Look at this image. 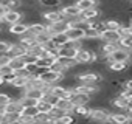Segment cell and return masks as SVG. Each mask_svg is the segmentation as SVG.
<instances>
[{
    "label": "cell",
    "instance_id": "cell-1",
    "mask_svg": "<svg viewBox=\"0 0 132 124\" xmlns=\"http://www.w3.org/2000/svg\"><path fill=\"white\" fill-rule=\"evenodd\" d=\"M36 76H37L44 84H47V85H54V84H57L59 81H62V79L65 78L64 75L56 73V72H53V70H37Z\"/></svg>",
    "mask_w": 132,
    "mask_h": 124
},
{
    "label": "cell",
    "instance_id": "cell-2",
    "mask_svg": "<svg viewBox=\"0 0 132 124\" xmlns=\"http://www.w3.org/2000/svg\"><path fill=\"white\" fill-rule=\"evenodd\" d=\"M103 76L98 72H81L76 75V81L81 84H87V85H96L98 82H101Z\"/></svg>",
    "mask_w": 132,
    "mask_h": 124
},
{
    "label": "cell",
    "instance_id": "cell-3",
    "mask_svg": "<svg viewBox=\"0 0 132 124\" xmlns=\"http://www.w3.org/2000/svg\"><path fill=\"white\" fill-rule=\"evenodd\" d=\"M130 57H132V53H130L129 50H126V48H118V50H115V51L106 59V62H109V64H112V62H127V64H129Z\"/></svg>",
    "mask_w": 132,
    "mask_h": 124
},
{
    "label": "cell",
    "instance_id": "cell-4",
    "mask_svg": "<svg viewBox=\"0 0 132 124\" xmlns=\"http://www.w3.org/2000/svg\"><path fill=\"white\" fill-rule=\"evenodd\" d=\"M89 118H90L93 122L103 124V122H106V121L110 118V112H109L107 109H104V107H96V109H92V110H90Z\"/></svg>",
    "mask_w": 132,
    "mask_h": 124
},
{
    "label": "cell",
    "instance_id": "cell-5",
    "mask_svg": "<svg viewBox=\"0 0 132 124\" xmlns=\"http://www.w3.org/2000/svg\"><path fill=\"white\" fill-rule=\"evenodd\" d=\"M22 17H23V14H22L19 10H8V13H6L5 17H3V22H5L6 25H14V23L22 22Z\"/></svg>",
    "mask_w": 132,
    "mask_h": 124
},
{
    "label": "cell",
    "instance_id": "cell-6",
    "mask_svg": "<svg viewBox=\"0 0 132 124\" xmlns=\"http://www.w3.org/2000/svg\"><path fill=\"white\" fill-rule=\"evenodd\" d=\"M92 54H93V51L81 48V50H78L75 59H76V62L79 65H87V64H92Z\"/></svg>",
    "mask_w": 132,
    "mask_h": 124
},
{
    "label": "cell",
    "instance_id": "cell-7",
    "mask_svg": "<svg viewBox=\"0 0 132 124\" xmlns=\"http://www.w3.org/2000/svg\"><path fill=\"white\" fill-rule=\"evenodd\" d=\"M100 39L103 43H118L120 42V34L118 31H110V30H104L100 34Z\"/></svg>",
    "mask_w": 132,
    "mask_h": 124
},
{
    "label": "cell",
    "instance_id": "cell-8",
    "mask_svg": "<svg viewBox=\"0 0 132 124\" xmlns=\"http://www.w3.org/2000/svg\"><path fill=\"white\" fill-rule=\"evenodd\" d=\"M92 99V95H87V93H75L72 92L70 95V101L75 104V105H87Z\"/></svg>",
    "mask_w": 132,
    "mask_h": 124
},
{
    "label": "cell",
    "instance_id": "cell-9",
    "mask_svg": "<svg viewBox=\"0 0 132 124\" xmlns=\"http://www.w3.org/2000/svg\"><path fill=\"white\" fill-rule=\"evenodd\" d=\"M42 17H44V20H45L47 23H57V22L65 20V17H64V14L61 13V10H59V11H47V13L42 14Z\"/></svg>",
    "mask_w": 132,
    "mask_h": 124
},
{
    "label": "cell",
    "instance_id": "cell-10",
    "mask_svg": "<svg viewBox=\"0 0 132 124\" xmlns=\"http://www.w3.org/2000/svg\"><path fill=\"white\" fill-rule=\"evenodd\" d=\"M100 17H101V10H98V8H90V10L82 11L79 14V19L82 22H92V20L100 19Z\"/></svg>",
    "mask_w": 132,
    "mask_h": 124
},
{
    "label": "cell",
    "instance_id": "cell-11",
    "mask_svg": "<svg viewBox=\"0 0 132 124\" xmlns=\"http://www.w3.org/2000/svg\"><path fill=\"white\" fill-rule=\"evenodd\" d=\"M8 31L14 36H25L28 33V23L27 22H19V23H14V25H10Z\"/></svg>",
    "mask_w": 132,
    "mask_h": 124
},
{
    "label": "cell",
    "instance_id": "cell-12",
    "mask_svg": "<svg viewBox=\"0 0 132 124\" xmlns=\"http://www.w3.org/2000/svg\"><path fill=\"white\" fill-rule=\"evenodd\" d=\"M47 33V25L45 23H40V22H33V23H28V34L37 37L40 34Z\"/></svg>",
    "mask_w": 132,
    "mask_h": 124
},
{
    "label": "cell",
    "instance_id": "cell-13",
    "mask_svg": "<svg viewBox=\"0 0 132 124\" xmlns=\"http://www.w3.org/2000/svg\"><path fill=\"white\" fill-rule=\"evenodd\" d=\"M8 54H10L11 57H25V56L28 54V50H27L23 45H20V43L17 42V43H11Z\"/></svg>",
    "mask_w": 132,
    "mask_h": 124
},
{
    "label": "cell",
    "instance_id": "cell-14",
    "mask_svg": "<svg viewBox=\"0 0 132 124\" xmlns=\"http://www.w3.org/2000/svg\"><path fill=\"white\" fill-rule=\"evenodd\" d=\"M110 104H112L115 109H121V110H126V109L129 107V99H127V98H124L123 95L117 93V95L113 96V99L110 101Z\"/></svg>",
    "mask_w": 132,
    "mask_h": 124
},
{
    "label": "cell",
    "instance_id": "cell-15",
    "mask_svg": "<svg viewBox=\"0 0 132 124\" xmlns=\"http://www.w3.org/2000/svg\"><path fill=\"white\" fill-rule=\"evenodd\" d=\"M23 96L27 98H31V99H36V101H42L45 93L42 88H25L23 90Z\"/></svg>",
    "mask_w": 132,
    "mask_h": 124
},
{
    "label": "cell",
    "instance_id": "cell-16",
    "mask_svg": "<svg viewBox=\"0 0 132 124\" xmlns=\"http://www.w3.org/2000/svg\"><path fill=\"white\" fill-rule=\"evenodd\" d=\"M54 107L64 110L65 113H72L73 109H75V104L70 101V98H62V99H57V104H56Z\"/></svg>",
    "mask_w": 132,
    "mask_h": 124
},
{
    "label": "cell",
    "instance_id": "cell-17",
    "mask_svg": "<svg viewBox=\"0 0 132 124\" xmlns=\"http://www.w3.org/2000/svg\"><path fill=\"white\" fill-rule=\"evenodd\" d=\"M98 3H100V0H76L75 5H76L78 10L82 13V11H87V10H90V8H96Z\"/></svg>",
    "mask_w": 132,
    "mask_h": 124
},
{
    "label": "cell",
    "instance_id": "cell-18",
    "mask_svg": "<svg viewBox=\"0 0 132 124\" xmlns=\"http://www.w3.org/2000/svg\"><path fill=\"white\" fill-rule=\"evenodd\" d=\"M69 37V40H84L86 34H84V30L82 28H69V31L65 33Z\"/></svg>",
    "mask_w": 132,
    "mask_h": 124
},
{
    "label": "cell",
    "instance_id": "cell-19",
    "mask_svg": "<svg viewBox=\"0 0 132 124\" xmlns=\"http://www.w3.org/2000/svg\"><path fill=\"white\" fill-rule=\"evenodd\" d=\"M54 60L56 59H51V57H39L36 60V67H37V70H50L51 65L54 64Z\"/></svg>",
    "mask_w": 132,
    "mask_h": 124
},
{
    "label": "cell",
    "instance_id": "cell-20",
    "mask_svg": "<svg viewBox=\"0 0 132 124\" xmlns=\"http://www.w3.org/2000/svg\"><path fill=\"white\" fill-rule=\"evenodd\" d=\"M61 13L64 14V17H65V19H69V17H76V16H79V14H81V11L78 10V6H76V5H65V6L61 10Z\"/></svg>",
    "mask_w": 132,
    "mask_h": 124
},
{
    "label": "cell",
    "instance_id": "cell-21",
    "mask_svg": "<svg viewBox=\"0 0 132 124\" xmlns=\"http://www.w3.org/2000/svg\"><path fill=\"white\" fill-rule=\"evenodd\" d=\"M76 53H78V50L76 48H72V47L57 48V57H70V59H75L76 57Z\"/></svg>",
    "mask_w": 132,
    "mask_h": 124
},
{
    "label": "cell",
    "instance_id": "cell-22",
    "mask_svg": "<svg viewBox=\"0 0 132 124\" xmlns=\"http://www.w3.org/2000/svg\"><path fill=\"white\" fill-rule=\"evenodd\" d=\"M10 67L13 68V72L27 68V60H25V57H11V60H10Z\"/></svg>",
    "mask_w": 132,
    "mask_h": 124
},
{
    "label": "cell",
    "instance_id": "cell-23",
    "mask_svg": "<svg viewBox=\"0 0 132 124\" xmlns=\"http://www.w3.org/2000/svg\"><path fill=\"white\" fill-rule=\"evenodd\" d=\"M56 62H59V64L64 68H67V70H72V68H75V67L79 65L78 62H76V59H70V57H56Z\"/></svg>",
    "mask_w": 132,
    "mask_h": 124
},
{
    "label": "cell",
    "instance_id": "cell-24",
    "mask_svg": "<svg viewBox=\"0 0 132 124\" xmlns=\"http://www.w3.org/2000/svg\"><path fill=\"white\" fill-rule=\"evenodd\" d=\"M70 40H69V37H67V34H56V36H53L51 37V43L56 47V48H62V47H65Z\"/></svg>",
    "mask_w": 132,
    "mask_h": 124
},
{
    "label": "cell",
    "instance_id": "cell-25",
    "mask_svg": "<svg viewBox=\"0 0 132 124\" xmlns=\"http://www.w3.org/2000/svg\"><path fill=\"white\" fill-rule=\"evenodd\" d=\"M90 107L89 105H75V109H73V115H76V116H79V118H89V115H90Z\"/></svg>",
    "mask_w": 132,
    "mask_h": 124
},
{
    "label": "cell",
    "instance_id": "cell-26",
    "mask_svg": "<svg viewBox=\"0 0 132 124\" xmlns=\"http://www.w3.org/2000/svg\"><path fill=\"white\" fill-rule=\"evenodd\" d=\"M19 43H20V45H23V47L28 50V48H31L33 45H36V43H37V40H36V37H34V36H31V34H28V33H27L25 36H22V37H20Z\"/></svg>",
    "mask_w": 132,
    "mask_h": 124
},
{
    "label": "cell",
    "instance_id": "cell-27",
    "mask_svg": "<svg viewBox=\"0 0 132 124\" xmlns=\"http://www.w3.org/2000/svg\"><path fill=\"white\" fill-rule=\"evenodd\" d=\"M3 109H5V113H20L22 105H20V102L17 99H11V102L8 105H5Z\"/></svg>",
    "mask_w": 132,
    "mask_h": 124
},
{
    "label": "cell",
    "instance_id": "cell-28",
    "mask_svg": "<svg viewBox=\"0 0 132 124\" xmlns=\"http://www.w3.org/2000/svg\"><path fill=\"white\" fill-rule=\"evenodd\" d=\"M110 119L115 122V124H126L129 121V115L124 113V112H120V113H110Z\"/></svg>",
    "mask_w": 132,
    "mask_h": 124
},
{
    "label": "cell",
    "instance_id": "cell-29",
    "mask_svg": "<svg viewBox=\"0 0 132 124\" xmlns=\"http://www.w3.org/2000/svg\"><path fill=\"white\" fill-rule=\"evenodd\" d=\"M39 115V110H37V105L34 107H22L20 110V116H28V118H36Z\"/></svg>",
    "mask_w": 132,
    "mask_h": 124
},
{
    "label": "cell",
    "instance_id": "cell-30",
    "mask_svg": "<svg viewBox=\"0 0 132 124\" xmlns=\"http://www.w3.org/2000/svg\"><path fill=\"white\" fill-rule=\"evenodd\" d=\"M53 104H50L48 101H45V99H42V101H39L37 102V110L40 112V113H48L50 115V112L53 110Z\"/></svg>",
    "mask_w": 132,
    "mask_h": 124
},
{
    "label": "cell",
    "instance_id": "cell-31",
    "mask_svg": "<svg viewBox=\"0 0 132 124\" xmlns=\"http://www.w3.org/2000/svg\"><path fill=\"white\" fill-rule=\"evenodd\" d=\"M42 53H44V47L40 45V43H36V45H33L31 48H28V56H34V57H40L42 56Z\"/></svg>",
    "mask_w": 132,
    "mask_h": 124
},
{
    "label": "cell",
    "instance_id": "cell-32",
    "mask_svg": "<svg viewBox=\"0 0 132 124\" xmlns=\"http://www.w3.org/2000/svg\"><path fill=\"white\" fill-rule=\"evenodd\" d=\"M28 81L30 79H27V78H14V81L10 84V85H13V87H16V88H19V90H23L25 87H27V84H28Z\"/></svg>",
    "mask_w": 132,
    "mask_h": 124
},
{
    "label": "cell",
    "instance_id": "cell-33",
    "mask_svg": "<svg viewBox=\"0 0 132 124\" xmlns=\"http://www.w3.org/2000/svg\"><path fill=\"white\" fill-rule=\"evenodd\" d=\"M121 25H123V23H120L118 20H113V19L104 20V26H106V30H110V31H118Z\"/></svg>",
    "mask_w": 132,
    "mask_h": 124
},
{
    "label": "cell",
    "instance_id": "cell-34",
    "mask_svg": "<svg viewBox=\"0 0 132 124\" xmlns=\"http://www.w3.org/2000/svg\"><path fill=\"white\" fill-rule=\"evenodd\" d=\"M129 67L127 62H112V64H109V68L112 72H123Z\"/></svg>",
    "mask_w": 132,
    "mask_h": 124
},
{
    "label": "cell",
    "instance_id": "cell-35",
    "mask_svg": "<svg viewBox=\"0 0 132 124\" xmlns=\"http://www.w3.org/2000/svg\"><path fill=\"white\" fill-rule=\"evenodd\" d=\"M57 124H75V116L72 113H65L57 119Z\"/></svg>",
    "mask_w": 132,
    "mask_h": 124
},
{
    "label": "cell",
    "instance_id": "cell-36",
    "mask_svg": "<svg viewBox=\"0 0 132 124\" xmlns=\"http://www.w3.org/2000/svg\"><path fill=\"white\" fill-rule=\"evenodd\" d=\"M39 3L45 8H56V6H59L61 0H39Z\"/></svg>",
    "mask_w": 132,
    "mask_h": 124
},
{
    "label": "cell",
    "instance_id": "cell-37",
    "mask_svg": "<svg viewBox=\"0 0 132 124\" xmlns=\"http://www.w3.org/2000/svg\"><path fill=\"white\" fill-rule=\"evenodd\" d=\"M11 96L8 95V93H5V92H0V107H5V105H8L10 102H11Z\"/></svg>",
    "mask_w": 132,
    "mask_h": 124
},
{
    "label": "cell",
    "instance_id": "cell-38",
    "mask_svg": "<svg viewBox=\"0 0 132 124\" xmlns=\"http://www.w3.org/2000/svg\"><path fill=\"white\" fill-rule=\"evenodd\" d=\"M130 43H132V36H127V37H121V39H120V42H118L120 48H126V50H129Z\"/></svg>",
    "mask_w": 132,
    "mask_h": 124
},
{
    "label": "cell",
    "instance_id": "cell-39",
    "mask_svg": "<svg viewBox=\"0 0 132 124\" xmlns=\"http://www.w3.org/2000/svg\"><path fill=\"white\" fill-rule=\"evenodd\" d=\"M64 115H65V112L61 110V109H57V107H53V110L50 112V116H51L53 119H56V121H57L61 116H64Z\"/></svg>",
    "mask_w": 132,
    "mask_h": 124
},
{
    "label": "cell",
    "instance_id": "cell-40",
    "mask_svg": "<svg viewBox=\"0 0 132 124\" xmlns=\"http://www.w3.org/2000/svg\"><path fill=\"white\" fill-rule=\"evenodd\" d=\"M118 34H120V39L121 37H127V36H132L130 31H129V25H121L120 30H118Z\"/></svg>",
    "mask_w": 132,
    "mask_h": 124
},
{
    "label": "cell",
    "instance_id": "cell-41",
    "mask_svg": "<svg viewBox=\"0 0 132 124\" xmlns=\"http://www.w3.org/2000/svg\"><path fill=\"white\" fill-rule=\"evenodd\" d=\"M50 70H53V72H56V73H61V75H65V72H67V68H64L59 62H56V60H54V64L51 65Z\"/></svg>",
    "mask_w": 132,
    "mask_h": 124
},
{
    "label": "cell",
    "instance_id": "cell-42",
    "mask_svg": "<svg viewBox=\"0 0 132 124\" xmlns=\"http://www.w3.org/2000/svg\"><path fill=\"white\" fill-rule=\"evenodd\" d=\"M11 73H14V72H13V68L10 67V64H8V65H0V78H3V76H6V75H11Z\"/></svg>",
    "mask_w": 132,
    "mask_h": 124
},
{
    "label": "cell",
    "instance_id": "cell-43",
    "mask_svg": "<svg viewBox=\"0 0 132 124\" xmlns=\"http://www.w3.org/2000/svg\"><path fill=\"white\" fill-rule=\"evenodd\" d=\"M10 47H11V43H10V42L0 40V54H8V51H10Z\"/></svg>",
    "mask_w": 132,
    "mask_h": 124
},
{
    "label": "cell",
    "instance_id": "cell-44",
    "mask_svg": "<svg viewBox=\"0 0 132 124\" xmlns=\"http://www.w3.org/2000/svg\"><path fill=\"white\" fill-rule=\"evenodd\" d=\"M10 60H11L10 54H0V65H8Z\"/></svg>",
    "mask_w": 132,
    "mask_h": 124
},
{
    "label": "cell",
    "instance_id": "cell-45",
    "mask_svg": "<svg viewBox=\"0 0 132 124\" xmlns=\"http://www.w3.org/2000/svg\"><path fill=\"white\" fill-rule=\"evenodd\" d=\"M6 13H8V8L5 5H0V20H3V17H5Z\"/></svg>",
    "mask_w": 132,
    "mask_h": 124
},
{
    "label": "cell",
    "instance_id": "cell-46",
    "mask_svg": "<svg viewBox=\"0 0 132 124\" xmlns=\"http://www.w3.org/2000/svg\"><path fill=\"white\" fill-rule=\"evenodd\" d=\"M124 88H130V90H132V79H127V81L124 82Z\"/></svg>",
    "mask_w": 132,
    "mask_h": 124
},
{
    "label": "cell",
    "instance_id": "cell-47",
    "mask_svg": "<svg viewBox=\"0 0 132 124\" xmlns=\"http://www.w3.org/2000/svg\"><path fill=\"white\" fill-rule=\"evenodd\" d=\"M103 124H115V122H113V121H112V119H110V118H109V119H107V121H106V122H103Z\"/></svg>",
    "mask_w": 132,
    "mask_h": 124
},
{
    "label": "cell",
    "instance_id": "cell-48",
    "mask_svg": "<svg viewBox=\"0 0 132 124\" xmlns=\"http://www.w3.org/2000/svg\"><path fill=\"white\" fill-rule=\"evenodd\" d=\"M129 31H130V34H132V23H129Z\"/></svg>",
    "mask_w": 132,
    "mask_h": 124
},
{
    "label": "cell",
    "instance_id": "cell-49",
    "mask_svg": "<svg viewBox=\"0 0 132 124\" xmlns=\"http://www.w3.org/2000/svg\"><path fill=\"white\" fill-rule=\"evenodd\" d=\"M2 85H3V79H2V78H0V87H2Z\"/></svg>",
    "mask_w": 132,
    "mask_h": 124
},
{
    "label": "cell",
    "instance_id": "cell-50",
    "mask_svg": "<svg viewBox=\"0 0 132 124\" xmlns=\"http://www.w3.org/2000/svg\"><path fill=\"white\" fill-rule=\"evenodd\" d=\"M129 51H130V53H132V43H130V47H129Z\"/></svg>",
    "mask_w": 132,
    "mask_h": 124
},
{
    "label": "cell",
    "instance_id": "cell-51",
    "mask_svg": "<svg viewBox=\"0 0 132 124\" xmlns=\"http://www.w3.org/2000/svg\"><path fill=\"white\" fill-rule=\"evenodd\" d=\"M0 31H2V28H0Z\"/></svg>",
    "mask_w": 132,
    "mask_h": 124
}]
</instances>
